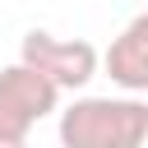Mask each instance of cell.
I'll use <instances>...</instances> for the list:
<instances>
[{
	"mask_svg": "<svg viewBox=\"0 0 148 148\" xmlns=\"http://www.w3.org/2000/svg\"><path fill=\"white\" fill-rule=\"evenodd\" d=\"M60 148H143L148 102L143 97H74L60 111Z\"/></svg>",
	"mask_w": 148,
	"mask_h": 148,
	"instance_id": "1",
	"label": "cell"
},
{
	"mask_svg": "<svg viewBox=\"0 0 148 148\" xmlns=\"http://www.w3.org/2000/svg\"><path fill=\"white\" fill-rule=\"evenodd\" d=\"M18 65L37 69L56 92H79L97 74V46L83 37H56L46 28H32V32H23Z\"/></svg>",
	"mask_w": 148,
	"mask_h": 148,
	"instance_id": "2",
	"label": "cell"
},
{
	"mask_svg": "<svg viewBox=\"0 0 148 148\" xmlns=\"http://www.w3.org/2000/svg\"><path fill=\"white\" fill-rule=\"evenodd\" d=\"M60 92L28 65L0 69V143H28L32 125L56 111Z\"/></svg>",
	"mask_w": 148,
	"mask_h": 148,
	"instance_id": "3",
	"label": "cell"
},
{
	"mask_svg": "<svg viewBox=\"0 0 148 148\" xmlns=\"http://www.w3.org/2000/svg\"><path fill=\"white\" fill-rule=\"evenodd\" d=\"M97 65H106L111 83L125 88V97L148 92V14H134L125 32L111 37L106 56H97Z\"/></svg>",
	"mask_w": 148,
	"mask_h": 148,
	"instance_id": "4",
	"label": "cell"
},
{
	"mask_svg": "<svg viewBox=\"0 0 148 148\" xmlns=\"http://www.w3.org/2000/svg\"><path fill=\"white\" fill-rule=\"evenodd\" d=\"M0 148H28V143H0Z\"/></svg>",
	"mask_w": 148,
	"mask_h": 148,
	"instance_id": "5",
	"label": "cell"
}]
</instances>
